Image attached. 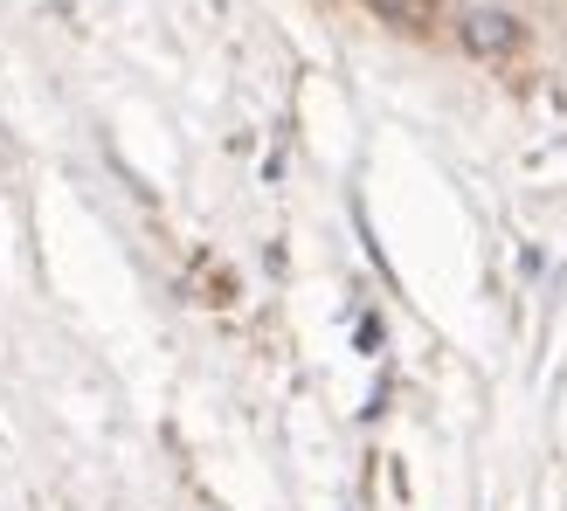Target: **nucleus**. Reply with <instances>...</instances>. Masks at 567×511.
Wrapping results in <instances>:
<instances>
[{"label":"nucleus","instance_id":"2","mask_svg":"<svg viewBox=\"0 0 567 511\" xmlns=\"http://www.w3.org/2000/svg\"><path fill=\"white\" fill-rule=\"evenodd\" d=\"M388 28H430L436 21V0H367Z\"/></svg>","mask_w":567,"mask_h":511},{"label":"nucleus","instance_id":"1","mask_svg":"<svg viewBox=\"0 0 567 511\" xmlns=\"http://www.w3.org/2000/svg\"><path fill=\"white\" fill-rule=\"evenodd\" d=\"M457 42L492 63V55H513L519 49V21L505 14V8H464L457 14Z\"/></svg>","mask_w":567,"mask_h":511}]
</instances>
